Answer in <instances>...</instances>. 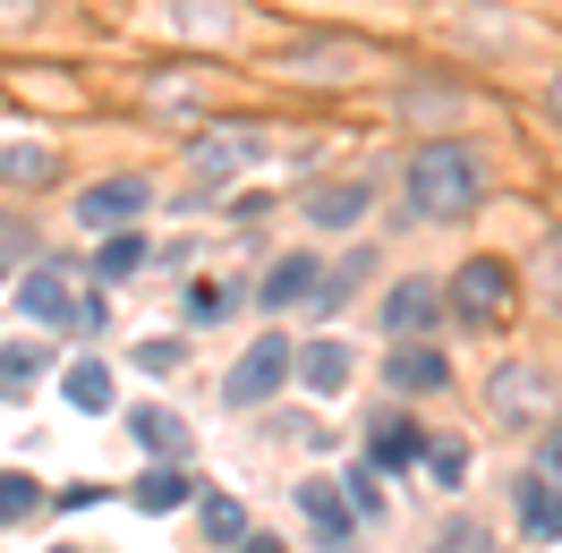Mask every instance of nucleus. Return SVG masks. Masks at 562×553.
I'll return each mask as SVG.
<instances>
[{
	"mask_svg": "<svg viewBox=\"0 0 562 553\" xmlns=\"http://www.w3.org/2000/svg\"><path fill=\"white\" fill-rule=\"evenodd\" d=\"M128 435H137L145 451H162V460H179V451H188V426H179V409H154V400L128 417Z\"/></svg>",
	"mask_w": 562,
	"mask_h": 553,
	"instance_id": "a211bd4d",
	"label": "nucleus"
},
{
	"mask_svg": "<svg viewBox=\"0 0 562 553\" xmlns=\"http://www.w3.org/2000/svg\"><path fill=\"white\" fill-rule=\"evenodd\" d=\"M0 179L9 188H43V179H60V154L43 137H0Z\"/></svg>",
	"mask_w": 562,
	"mask_h": 553,
	"instance_id": "4468645a",
	"label": "nucleus"
},
{
	"mask_svg": "<svg viewBox=\"0 0 562 553\" xmlns=\"http://www.w3.org/2000/svg\"><path fill=\"white\" fill-rule=\"evenodd\" d=\"M35 511H43L35 477H0V519H35Z\"/></svg>",
	"mask_w": 562,
	"mask_h": 553,
	"instance_id": "bb28decb",
	"label": "nucleus"
},
{
	"mask_svg": "<svg viewBox=\"0 0 562 553\" xmlns=\"http://www.w3.org/2000/svg\"><path fill=\"white\" fill-rule=\"evenodd\" d=\"M435 315H443V290H435V281H418V273H409V281L384 298V324L401 332V341H409V332L426 341V324H435Z\"/></svg>",
	"mask_w": 562,
	"mask_h": 553,
	"instance_id": "f8f14e48",
	"label": "nucleus"
},
{
	"mask_svg": "<svg viewBox=\"0 0 562 553\" xmlns=\"http://www.w3.org/2000/svg\"><path fill=\"white\" fill-rule=\"evenodd\" d=\"M265 154H273V137H265V128H205V137L188 145L196 179H231V171H247V162H265Z\"/></svg>",
	"mask_w": 562,
	"mask_h": 553,
	"instance_id": "423d86ee",
	"label": "nucleus"
},
{
	"mask_svg": "<svg viewBox=\"0 0 562 553\" xmlns=\"http://www.w3.org/2000/svg\"><path fill=\"white\" fill-rule=\"evenodd\" d=\"M290 366H299V349L281 341V332H265V341H256V349L239 358V366H231L222 400H231V409H256V400H273L281 383H290Z\"/></svg>",
	"mask_w": 562,
	"mask_h": 553,
	"instance_id": "39448f33",
	"label": "nucleus"
},
{
	"mask_svg": "<svg viewBox=\"0 0 562 553\" xmlns=\"http://www.w3.org/2000/svg\"><path fill=\"white\" fill-rule=\"evenodd\" d=\"M145 205H154V188H145L137 171L94 179V188H77V230H103V239H120V230H128Z\"/></svg>",
	"mask_w": 562,
	"mask_h": 553,
	"instance_id": "20e7f679",
	"label": "nucleus"
},
{
	"mask_svg": "<svg viewBox=\"0 0 562 553\" xmlns=\"http://www.w3.org/2000/svg\"><path fill=\"white\" fill-rule=\"evenodd\" d=\"M60 400H69V409H86V417L111 409V366H103V358H77L69 375H60Z\"/></svg>",
	"mask_w": 562,
	"mask_h": 553,
	"instance_id": "f3484780",
	"label": "nucleus"
},
{
	"mask_svg": "<svg viewBox=\"0 0 562 553\" xmlns=\"http://www.w3.org/2000/svg\"><path fill=\"white\" fill-rule=\"evenodd\" d=\"M512 298H520V273H512L503 256H469V264L452 273V290H443V307H452L469 332L503 324V315H512Z\"/></svg>",
	"mask_w": 562,
	"mask_h": 553,
	"instance_id": "f03ea898",
	"label": "nucleus"
},
{
	"mask_svg": "<svg viewBox=\"0 0 562 553\" xmlns=\"http://www.w3.org/2000/svg\"><path fill=\"white\" fill-rule=\"evenodd\" d=\"M554 120H562V77H554Z\"/></svg>",
	"mask_w": 562,
	"mask_h": 553,
	"instance_id": "2f4dec72",
	"label": "nucleus"
},
{
	"mask_svg": "<svg viewBox=\"0 0 562 553\" xmlns=\"http://www.w3.org/2000/svg\"><path fill=\"white\" fill-rule=\"evenodd\" d=\"M367 451H375V469H418V426L409 417H375V435H367Z\"/></svg>",
	"mask_w": 562,
	"mask_h": 553,
	"instance_id": "dca6fc26",
	"label": "nucleus"
},
{
	"mask_svg": "<svg viewBox=\"0 0 562 553\" xmlns=\"http://www.w3.org/2000/svg\"><path fill=\"white\" fill-rule=\"evenodd\" d=\"M299 511L316 519V537H324V553H350V537H358V503H341V485H324V477H307V485H299Z\"/></svg>",
	"mask_w": 562,
	"mask_h": 553,
	"instance_id": "1a4fd4ad",
	"label": "nucleus"
},
{
	"mask_svg": "<svg viewBox=\"0 0 562 553\" xmlns=\"http://www.w3.org/2000/svg\"><path fill=\"white\" fill-rule=\"evenodd\" d=\"M528 273H537V290H546V298H562V230H546V239H537V264H528Z\"/></svg>",
	"mask_w": 562,
	"mask_h": 553,
	"instance_id": "a878e982",
	"label": "nucleus"
},
{
	"mask_svg": "<svg viewBox=\"0 0 562 553\" xmlns=\"http://www.w3.org/2000/svg\"><path fill=\"white\" fill-rule=\"evenodd\" d=\"M435 553H486V537H477V528H452V537H443Z\"/></svg>",
	"mask_w": 562,
	"mask_h": 553,
	"instance_id": "7c9ffc66",
	"label": "nucleus"
},
{
	"mask_svg": "<svg viewBox=\"0 0 562 553\" xmlns=\"http://www.w3.org/2000/svg\"><path fill=\"white\" fill-rule=\"evenodd\" d=\"M290 375L307 383V392H341V383H350V349L341 341H299V366H290Z\"/></svg>",
	"mask_w": 562,
	"mask_h": 553,
	"instance_id": "2eb2a0df",
	"label": "nucleus"
},
{
	"mask_svg": "<svg viewBox=\"0 0 562 553\" xmlns=\"http://www.w3.org/2000/svg\"><path fill=\"white\" fill-rule=\"evenodd\" d=\"M324 281H333V273H324L316 256H281L273 273L256 281V307H265V315H290V307H316V298H324Z\"/></svg>",
	"mask_w": 562,
	"mask_h": 553,
	"instance_id": "0eeeda50",
	"label": "nucleus"
},
{
	"mask_svg": "<svg viewBox=\"0 0 562 553\" xmlns=\"http://www.w3.org/2000/svg\"><path fill=\"white\" fill-rule=\"evenodd\" d=\"M205 537L213 545H247V511L231 503V494H205Z\"/></svg>",
	"mask_w": 562,
	"mask_h": 553,
	"instance_id": "412c9836",
	"label": "nucleus"
},
{
	"mask_svg": "<svg viewBox=\"0 0 562 553\" xmlns=\"http://www.w3.org/2000/svg\"><path fill=\"white\" fill-rule=\"evenodd\" d=\"M426 469H435V485H460L469 477V451L460 443H426Z\"/></svg>",
	"mask_w": 562,
	"mask_h": 553,
	"instance_id": "cd10ccee",
	"label": "nucleus"
},
{
	"mask_svg": "<svg viewBox=\"0 0 562 553\" xmlns=\"http://www.w3.org/2000/svg\"><path fill=\"white\" fill-rule=\"evenodd\" d=\"M188 503V477L179 469H145L137 477V511H179Z\"/></svg>",
	"mask_w": 562,
	"mask_h": 553,
	"instance_id": "aec40b11",
	"label": "nucleus"
},
{
	"mask_svg": "<svg viewBox=\"0 0 562 553\" xmlns=\"http://www.w3.org/2000/svg\"><path fill=\"white\" fill-rule=\"evenodd\" d=\"M43 18V0H0V26H35Z\"/></svg>",
	"mask_w": 562,
	"mask_h": 553,
	"instance_id": "c756f323",
	"label": "nucleus"
},
{
	"mask_svg": "<svg viewBox=\"0 0 562 553\" xmlns=\"http://www.w3.org/2000/svg\"><path fill=\"white\" fill-rule=\"evenodd\" d=\"M231 307H239V290H222V281H196V290H188V315H196V324H222Z\"/></svg>",
	"mask_w": 562,
	"mask_h": 553,
	"instance_id": "393cba45",
	"label": "nucleus"
},
{
	"mask_svg": "<svg viewBox=\"0 0 562 553\" xmlns=\"http://www.w3.org/2000/svg\"><path fill=\"white\" fill-rule=\"evenodd\" d=\"M145 264V239H128V230H120V239H103V264H94V273L103 281H128Z\"/></svg>",
	"mask_w": 562,
	"mask_h": 553,
	"instance_id": "5701e85b",
	"label": "nucleus"
},
{
	"mask_svg": "<svg viewBox=\"0 0 562 553\" xmlns=\"http://www.w3.org/2000/svg\"><path fill=\"white\" fill-rule=\"evenodd\" d=\"M171 35H196V43H222L231 35V0H171Z\"/></svg>",
	"mask_w": 562,
	"mask_h": 553,
	"instance_id": "6ab92c4d",
	"label": "nucleus"
},
{
	"mask_svg": "<svg viewBox=\"0 0 562 553\" xmlns=\"http://www.w3.org/2000/svg\"><path fill=\"white\" fill-rule=\"evenodd\" d=\"M401 196H409V213H426V222H460V213H477V196H486V162H477L469 145H452V137L418 145Z\"/></svg>",
	"mask_w": 562,
	"mask_h": 553,
	"instance_id": "f257e3e1",
	"label": "nucleus"
},
{
	"mask_svg": "<svg viewBox=\"0 0 562 553\" xmlns=\"http://www.w3.org/2000/svg\"><path fill=\"white\" fill-rule=\"evenodd\" d=\"M384 375H392V392H443L452 366H443V349L409 341V349H392V358H384Z\"/></svg>",
	"mask_w": 562,
	"mask_h": 553,
	"instance_id": "ddd939ff",
	"label": "nucleus"
},
{
	"mask_svg": "<svg viewBox=\"0 0 562 553\" xmlns=\"http://www.w3.org/2000/svg\"><path fill=\"white\" fill-rule=\"evenodd\" d=\"M512 503H520L528 545H562V485H546V477H520V485H512Z\"/></svg>",
	"mask_w": 562,
	"mask_h": 553,
	"instance_id": "9b49d317",
	"label": "nucleus"
},
{
	"mask_svg": "<svg viewBox=\"0 0 562 553\" xmlns=\"http://www.w3.org/2000/svg\"><path fill=\"white\" fill-rule=\"evenodd\" d=\"M307 222H316V230H358V222H367V179H324V188H307Z\"/></svg>",
	"mask_w": 562,
	"mask_h": 553,
	"instance_id": "9d476101",
	"label": "nucleus"
},
{
	"mask_svg": "<svg viewBox=\"0 0 562 553\" xmlns=\"http://www.w3.org/2000/svg\"><path fill=\"white\" fill-rule=\"evenodd\" d=\"M528 477L562 485V417H546V426H537V451H528Z\"/></svg>",
	"mask_w": 562,
	"mask_h": 553,
	"instance_id": "4be33fe9",
	"label": "nucleus"
},
{
	"mask_svg": "<svg viewBox=\"0 0 562 553\" xmlns=\"http://www.w3.org/2000/svg\"><path fill=\"white\" fill-rule=\"evenodd\" d=\"M486 417L494 426H546L554 417V375H537L528 358H503L486 375Z\"/></svg>",
	"mask_w": 562,
	"mask_h": 553,
	"instance_id": "7ed1b4c3",
	"label": "nucleus"
},
{
	"mask_svg": "<svg viewBox=\"0 0 562 553\" xmlns=\"http://www.w3.org/2000/svg\"><path fill=\"white\" fill-rule=\"evenodd\" d=\"M35 375H43V349H26V341H18V349H0V392H26Z\"/></svg>",
	"mask_w": 562,
	"mask_h": 553,
	"instance_id": "b1692460",
	"label": "nucleus"
},
{
	"mask_svg": "<svg viewBox=\"0 0 562 553\" xmlns=\"http://www.w3.org/2000/svg\"><path fill=\"white\" fill-rule=\"evenodd\" d=\"M18 307L35 315V324H77V332L94 324V307L69 290V273H26V281H18Z\"/></svg>",
	"mask_w": 562,
	"mask_h": 553,
	"instance_id": "6e6552de",
	"label": "nucleus"
},
{
	"mask_svg": "<svg viewBox=\"0 0 562 553\" xmlns=\"http://www.w3.org/2000/svg\"><path fill=\"white\" fill-rule=\"evenodd\" d=\"M137 358H145V366H154V375H171V366H179V341H145Z\"/></svg>",
	"mask_w": 562,
	"mask_h": 553,
	"instance_id": "c85d7f7f",
	"label": "nucleus"
}]
</instances>
